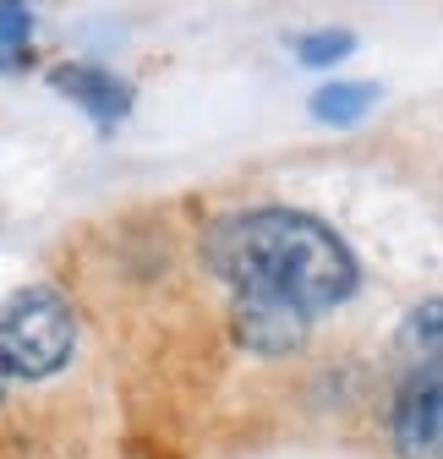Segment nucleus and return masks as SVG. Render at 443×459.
<instances>
[{"instance_id":"1","label":"nucleus","mask_w":443,"mask_h":459,"mask_svg":"<svg viewBox=\"0 0 443 459\" xmlns=\"http://www.w3.org/2000/svg\"><path fill=\"white\" fill-rule=\"evenodd\" d=\"M203 263L236 301H274L301 317L334 312L356 296V257L340 230L301 208H236L203 230Z\"/></svg>"},{"instance_id":"2","label":"nucleus","mask_w":443,"mask_h":459,"mask_svg":"<svg viewBox=\"0 0 443 459\" xmlns=\"http://www.w3.org/2000/svg\"><path fill=\"white\" fill-rule=\"evenodd\" d=\"M77 312L55 284H28L0 307V377L39 383L72 361Z\"/></svg>"},{"instance_id":"3","label":"nucleus","mask_w":443,"mask_h":459,"mask_svg":"<svg viewBox=\"0 0 443 459\" xmlns=\"http://www.w3.org/2000/svg\"><path fill=\"white\" fill-rule=\"evenodd\" d=\"M395 448L400 459H443V372H400Z\"/></svg>"},{"instance_id":"4","label":"nucleus","mask_w":443,"mask_h":459,"mask_svg":"<svg viewBox=\"0 0 443 459\" xmlns=\"http://www.w3.org/2000/svg\"><path fill=\"white\" fill-rule=\"evenodd\" d=\"M49 82H55V93H66L99 132L121 126V121H126V109H132V82H121L116 72H104V66H83V61H72V66H55Z\"/></svg>"},{"instance_id":"5","label":"nucleus","mask_w":443,"mask_h":459,"mask_svg":"<svg viewBox=\"0 0 443 459\" xmlns=\"http://www.w3.org/2000/svg\"><path fill=\"white\" fill-rule=\"evenodd\" d=\"M236 339L247 344L252 356H291L307 344L312 317L291 312V307H274V301H236Z\"/></svg>"},{"instance_id":"6","label":"nucleus","mask_w":443,"mask_h":459,"mask_svg":"<svg viewBox=\"0 0 443 459\" xmlns=\"http://www.w3.org/2000/svg\"><path fill=\"white\" fill-rule=\"evenodd\" d=\"M395 361H400V372H443V296L405 312L400 339H395Z\"/></svg>"},{"instance_id":"7","label":"nucleus","mask_w":443,"mask_h":459,"mask_svg":"<svg viewBox=\"0 0 443 459\" xmlns=\"http://www.w3.org/2000/svg\"><path fill=\"white\" fill-rule=\"evenodd\" d=\"M372 104H378L372 82H328V88L312 93V115H317L323 126H356Z\"/></svg>"},{"instance_id":"8","label":"nucleus","mask_w":443,"mask_h":459,"mask_svg":"<svg viewBox=\"0 0 443 459\" xmlns=\"http://www.w3.org/2000/svg\"><path fill=\"white\" fill-rule=\"evenodd\" d=\"M33 61V12L17 0H0V72H17Z\"/></svg>"},{"instance_id":"9","label":"nucleus","mask_w":443,"mask_h":459,"mask_svg":"<svg viewBox=\"0 0 443 459\" xmlns=\"http://www.w3.org/2000/svg\"><path fill=\"white\" fill-rule=\"evenodd\" d=\"M351 49H356V39L345 28H323V33H301L296 39V61L301 66H340Z\"/></svg>"},{"instance_id":"10","label":"nucleus","mask_w":443,"mask_h":459,"mask_svg":"<svg viewBox=\"0 0 443 459\" xmlns=\"http://www.w3.org/2000/svg\"><path fill=\"white\" fill-rule=\"evenodd\" d=\"M17 6H33V0H17Z\"/></svg>"}]
</instances>
